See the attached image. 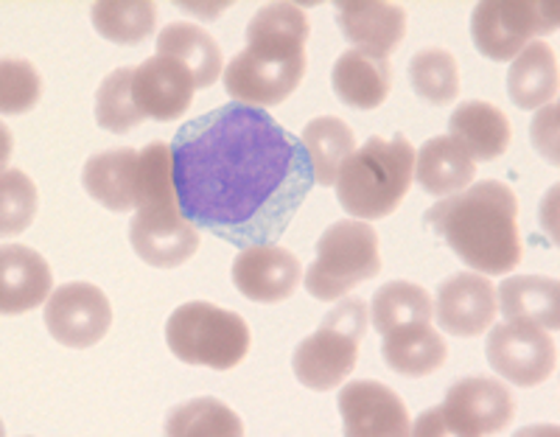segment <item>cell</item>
<instances>
[{
  "instance_id": "e575fe53",
  "label": "cell",
  "mask_w": 560,
  "mask_h": 437,
  "mask_svg": "<svg viewBox=\"0 0 560 437\" xmlns=\"http://www.w3.org/2000/svg\"><path fill=\"white\" fill-rule=\"evenodd\" d=\"M558 118L560 110L558 104H549V107L538 110V115L529 124V138H533L535 152L541 154L544 160H549L552 165L560 163V146H558Z\"/></svg>"
},
{
  "instance_id": "277c9868",
  "label": "cell",
  "mask_w": 560,
  "mask_h": 437,
  "mask_svg": "<svg viewBox=\"0 0 560 437\" xmlns=\"http://www.w3.org/2000/svg\"><path fill=\"white\" fill-rule=\"evenodd\" d=\"M129 244L140 261L158 269H174L199 250L197 225L179 208L172 146L163 140L140 149L138 214L129 225Z\"/></svg>"
},
{
  "instance_id": "44dd1931",
  "label": "cell",
  "mask_w": 560,
  "mask_h": 437,
  "mask_svg": "<svg viewBox=\"0 0 560 437\" xmlns=\"http://www.w3.org/2000/svg\"><path fill=\"white\" fill-rule=\"evenodd\" d=\"M477 160L452 135L427 140L415 154V180L432 197H452L474 183Z\"/></svg>"
},
{
  "instance_id": "d6986e66",
  "label": "cell",
  "mask_w": 560,
  "mask_h": 437,
  "mask_svg": "<svg viewBox=\"0 0 560 437\" xmlns=\"http://www.w3.org/2000/svg\"><path fill=\"white\" fill-rule=\"evenodd\" d=\"M138 169L140 152L135 149H109L93 154L84 163L82 185L90 197L113 214L138 208Z\"/></svg>"
},
{
  "instance_id": "52a82bcc",
  "label": "cell",
  "mask_w": 560,
  "mask_h": 437,
  "mask_svg": "<svg viewBox=\"0 0 560 437\" xmlns=\"http://www.w3.org/2000/svg\"><path fill=\"white\" fill-rule=\"evenodd\" d=\"M370 325V309L362 298H348L328 311L312 336L298 345L292 356V370L308 390L328 393L342 384L359 359V343Z\"/></svg>"
},
{
  "instance_id": "f546056e",
  "label": "cell",
  "mask_w": 560,
  "mask_h": 437,
  "mask_svg": "<svg viewBox=\"0 0 560 437\" xmlns=\"http://www.w3.org/2000/svg\"><path fill=\"white\" fill-rule=\"evenodd\" d=\"M166 435L172 437H238L244 424L236 412L217 399H194L168 412Z\"/></svg>"
},
{
  "instance_id": "8fae6325",
  "label": "cell",
  "mask_w": 560,
  "mask_h": 437,
  "mask_svg": "<svg viewBox=\"0 0 560 437\" xmlns=\"http://www.w3.org/2000/svg\"><path fill=\"white\" fill-rule=\"evenodd\" d=\"M438 410L440 421L446 426V435H497L516 415V399L504 387V381L471 376V379L452 384L446 401Z\"/></svg>"
},
{
  "instance_id": "d4e9b609",
  "label": "cell",
  "mask_w": 560,
  "mask_h": 437,
  "mask_svg": "<svg viewBox=\"0 0 560 437\" xmlns=\"http://www.w3.org/2000/svg\"><path fill=\"white\" fill-rule=\"evenodd\" d=\"M510 102L522 110H541L558 95V57L544 39H535L508 70Z\"/></svg>"
},
{
  "instance_id": "6da1fadb",
  "label": "cell",
  "mask_w": 560,
  "mask_h": 437,
  "mask_svg": "<svg viewBox=\"0 0 560 437\" xmlns=\"http://www.w3.org/2000/svg\"><path fill=\"white\" fill-rule=\"evenodd\" d=\"M172 154L185 219L236 248L278 241L314 188L303 140L261 107L233 102L188 120Z\"/></svg>"
},
{
  "instance_id": "ac0fdd59",
  "label": "cell",
  "mask_w": 560,
  "mask_h": 437,
  "mask_svg": "<svg viewBox=\"0 0 560 437\" xmlns=\"http://www.w3.org/2000/svg\"><path fill=\"white\" fill-rule=\"evenodd\" d=\"M51 266L37 250L23 244H7L0 253V311L20 318L37 309L51 295Z\"/></svg>"
},
{
  "instance_id": "30bf717a",
  "label": "cell",
  "mask_w": 560,
  "mask_h": 437,
  "mask_svg": "<svg viewBox=\"0 0 560 437\" xmlns=\"http://www.w3.org/2000/svg\"><path fill=\"white\" fill-rule=\"evenodd\" d=\"M488 365L516 387L544 384L558 370V348L541 325L508 320L488 331Z\"/></svg>"
},
{
  "instance_id": "e0dca14e",
  "label": "cell",
  "mask_w": 560,
  "mask_h": 437,
  "mask_svg": "<svg viewBox=\"0 0 560 437\" xmlns=\"http://www.w3.org/2000/svg\"><path fill=\"white\" fill-rule=\"evenodd\" d=\"M337 23L359 51L387 59L407 37V12L384 0H339Z\"/></svg>"
},
{
  "instance_id": "f1b7e54d",
  "label": "cell",
  "mask_w": 560,
  "mask_h": 437,
  "mask_svg": "<svg viewBox=\"0 0 560 437\" xmlns=\"http://www.w3.org/2000/svg\"><path fill=\"white\" fill-rule=\"evenodd\" d=\"M93 28L118 45H138L158 26V7L149 0H102L90 9Z\"/></svg>"
},
{
  "instance_id": "4dcf8cb0",
  "label": "cell",
  "mask_w": 560,
  "mask_h": 437,
  "mask_svg": "<svg viewBox=\"0 0 560 437\" xmlns=\"http://www.w3.org/2000/svg\"><path fill=\"white\" fill-rule=\"evenodd\" d=\"M409 82L423 102L446 107L459 95V65L446 48H423L409 59Z\"/></svg>"
},
{
  "instance_id": "ba28073f",
  "label": "cell",
  "mask_w": 560,
  "mask_h": 437,
  "mask_svg": "<svg viewBox=\"0 0 560 437\" xmlns=\"http://www.w3.org/2000/svg\"><path fill=\"white\" fill-rule=\"evenodd\" d=\"M378 273L382 255L376 230L359 219H342L319 235L317 258L306 269V291L323 303H334Z\"/></svg>"
},
{
  "instance_id": "d590c367",
  "label": "cell",
  "mask_w": 560,
  "mask_h": 437,
  "mask_svg": "<svg viewBox=\"0 0 560 437\" xmlns=\"http://www.w3.org/2000/svg\"><path fill=\"white\" fill-rule=\"evenodd\" d=\"M409 435H420V437H443V435H446V426H443V421H440L438 406H434V410L423 412Z\"/></svg>"
},
{
  "instance_id": "3957f363",
  "label": "cell",
  "mask_w": 560,
  "mask_h": 437,
  "mask_svg": "<svg viewBox=\"0 0 560 437\" xmlns=\"http://www.w3.org/2000/svg\"><path fill=\"white\" fill-rule=\"evenodd\" d=\"M423 219L479 275H508L522 264L518 199L499 180H482L468 191L440 199Z\"/></svg>"
},
{
  "instance_id": "4fadbf2b",
  "label": "cell",
  "mask_w": 560,
  "mask_h": 437,
  "mask_svg": "<svg viewBox=\"0 0 560 437\" xmlns=\"http://www.w3.org/2000/svg\"><path fill=\"white\" fill-rule=\"evenodd\" d=\"M337 404L348 437H407L412 432L407 404L382 381H350L339 390Z\"/></svg>"
},
{
  "instance_id": "83f0119b",
  "label": "cell",
  "mask_w": 560,
  "mask_h": 437,
  "mask_svg": "<svg viewBox=\"0 0 560 437\" xmlns=\"http://www.w3.org/2000/svg\"><path fill=\"white\" fill-rule=\"evenodd\" d=\"M370 311H373V329L384 336L404 325L432 323L434 300L423 286L412 280H389L373 295Z\"/></svg>"
},
{
  "instance_id": "8d00e7d4",
  "label": "cell",
  "mask_w": 560,
  "mask_h": 437,
  "mask_svg": "<svg viewBox=\"0 0 560 437\" xmlns=\"http://www.w3.org/2000/svg\"><path fill=\"white\" fill-rule=\"evenodd\" d=\"M183 12H191L202 20H217L228 9V3H177Z\"/></svg>"
},
{
  "instance_id": "7402d4cb",
  "label": "cell",
  "mask_w": 560,
  "mask_h": 437,
  "mask_svg": "<svg viewBox=\"0 0 560 437\" xmlns=\"http://www.w3.org/2000/svg\"><path fill=\"white\" fill-rule=\"evenodd\" d=\"M448 129H452V138L463 146L465 152L471 154L474 160H482V163L502 158L508 152L510 140H513L508 115L488 102L459 104L452 113Z\"/></svg>"
},
{
  "instance_id": "7c38bea8",
  "label": "cell",
  "mask_w": 560,
  "mask_h": 437,
  "mask_svg": "<svg viewBox=\"0 0 560 437\" xmlns=\"http://www.w3.org/2000/svg\"><path fill=\"white\" fill-rule=\"evenodd\" d=\"M48 334L65 348H93L113 325V306L98 286L73 280L57 286L45 303Z\"/></svg>"
},
{
  "instance_id": "5b68a950",
  "label": "cell",
  "mask_w": 560,
  "mask_h": 437,
  "mask_svg": "<svg viewBox=\"0 0 560 437\" xmlns=\"http://www.w3.org/2000/svg\"><path fill=\"white\" fill-rule=\"evenodd\" d=\"M415 183V149L404 135L368 138L339 169L337 197L353 219H384Z\"/></svg>"
},
{
  "instance_id": "ffe728a7",
  "label": "cell",
  "mask_w": 560,
  "mask_h": 437,
  "mask_svg": "<svg viewBox=\"0 0 560 437\" xmlns=\"http://www.w3.org/2000/svg\"><path fill=\"white\" fill-rule=\"evenodd\" d=\"M334 93L342 104L357 110H376L393 90V68L384 57L350 48L331 70Z\"/></svg>"
},
{
  "instance_id": "484cf974",
  "label": "cell",
  "mask_w": 560,
  "mask_h": 437,
  "mask_svg": "<svg viewBox=\"0 0 560 437\" xmlns=\"http://www.w3.org/2000/svg\"><path fill=\"white\" fill-rule=\"evenodd\" d=\"M158 57H172L191 70L199 90L210 88L222 77V48L205 28L194 23H172L160 32Z\"/></svg>"
},
{
  "instance_id": "d6a6232c",
  "label": "cell",
  "mask_w": 560,
  "mask_h": 437,
  "mask_svg": "<svg viewBox=\"0 0 560 437\" xmlns=\"http://www.w3.org/2000/svg\"><path fill=\"white\" fill-rule=\"evenodd\" d=\"M37 214V185L20 169H7L0 177V233L20 235Z\"/></svg>"
},
{
  "instance_id": "7a4b0ae2",
  "label": "cell",
  "mask_w": 560,
  "mask_h": 437,
  "mask_svg": "<svg viewBox=\"0 0 560 437\" xmlns=\"http://www.w3.org/2000/svg\"><path fill=\"white\" fill-rule=\"evenodd\" d=\"M308 18L298 3H267L247 26V48L224 68V90L244 107L287 102L306 77Z\"/></svg>"
},
{
  "instance_id": "603a6c76",
  "label": "cell",
  "mask_w": 560,
  "mask_h": 437,
  "mask_svg": "<svg viewBox=\"0 0 560 437\" xmlns=\"http://www.w3.org/2000/svg\"><path fill=\"white\" fill-rule=\"evenodd\" d=\"M497 303L504 320H524L555 331L560 325V289L555 278L544 275H513L497 289Z\"/></svg>"
},
{
  "instance_id": "4316f807",
  "label": "cell",
  "mask_w": 560,
  "mask_h": 437,
  "mask_svg": "<svg viewBox=\"0 0 560 437\" xmlns=\"http://www.w3.org/2000/svg\"><path fill=\"white\" fill-rule=\"evenodd\" d=\"M300 140H303L308 160H312L314 183L319 185L337 183L342 163L357 152L353 129L337 115H319V118L308 120Z\"/></svg>"
},
{
  "instance_id": "2e32d148",
  "label": "cell",
  "mask_w": 560,
  "mask_h": 437,
  "mask_svg": "<svg viewBox=\"0 0 560 437\" xmlns=\"http://www.w3.org/2000/svg\"><path fill=\"white\" fill-rule=\"evenodd\" d=\"M194 93H197V82H194L191 70L177 59L154 54L152 59L135 68L132 95L138 110L147 118H179V115H185V110L191 107Z\"/></svg>"
},
{
  "instance_id": "9c48e42d",
  "label": "cell",
  "mask_w": 560,
  "mask_h": 437,
  "mask_svg": "<svg viewBox=\"0 0 560 437\" xmlns=\"http://www.w3.org/2000/svg\"><path fill=\"white\" fill-rule=\"evenodd\" d=\"M558 3L538 0H485L471 14V37L477 51L493 62H510L529 45V39L558 32Z\"/></svg>"
},
{
  "instance_id": "1f68e13d",
  "label": "cell",
  "mask_w": 560,
  "mask_h": 437,
  "mask_svg": "<svg viewBox=\"0 0 560 437\" xmlns=\"http://www.w3.org/2000/svg\"><path fill=\"white\" fill-rule=\"evenodd\" d=\"M132 77L135 68H118L113 70L96 90V120L98 127L107 133H129L138 127L147 115L140 113L132 95Z\"/></svg>"
},
{
  "instance_id": "8992f818",
  "label": "cell",
  "mask_w": 560,
  "mask_h": 437,
  "mask_svg": "<svg viewBox=\"0 0 560 437\" xmlns=\"http://www.w3.org/2000/svg\"><path fill=\"white\" fill-rule=\"evenodd\" d=\"M168 350L185 365L233 370L249 354L253 334L242 314L208 300H191L174 309L166 323Z\"/></svg>"
},
{
  "instance_id": "5bb4252c",
  "label": "cell",
  "mask_w": 560,
  "mask_h": 437,
  "mask_svg": "<svg viewBox=\"0 0 560 437\" xmlns=\"http://www.w3.org/2000/svg\"><path fill=\"white\" fill-rule=\"evenodd\" d=\"M497 286L490 284L488 275L457 273L438 286L434 318L446 334L459 340L482 336L497 320Z\"/></svg>"
},
{
  "instance_id": "836d02e7",
  "label": "cell",
  "mask_w": 560,
  "mask_h": 437,
  "mask_svg": "<svg viewBox=\"0 0 560 437\" xmlns=\"http://www.w3.org/2000/svg\"><path fill=\"white\" fill-rule=\"evenodd\" d=\"M43 79L26 59H3L0 65V110L3 115H23L37 107Z\"/></svg>"
},
{
  "instance_id": "9a60e30c",
  "label": "cell",
  "mask_w": 560,
  "mask_h": 437,
  "mask_svg": "<svg viewBox=\"0 0 560 437\" xmlns=\"http://www.w3.org/2000/svg\"><path fill=\"white\" fill-rule=\"evenodd\" d=\"M303 266L298 255L278 244H253L233 261V284L253 303H283L298 291Z\"/></svg>"
},
{
  "instance_id": "cb8c5ba5",
  "label": "cell",
  "mask_w": 560,
  "mask_h": 437,
  "mask_svg": "<svg viewBox=\"0 0 560 437\" xmlns=\"http://www.w3.org/2000/svg\"><path fill=\"white\" fill-rule=\"evenodd\" d=\"M382 356L389 370L418 379L446 365L448 345L432 323H412L384 334Z\"/></svg>"
}]
</instances>
